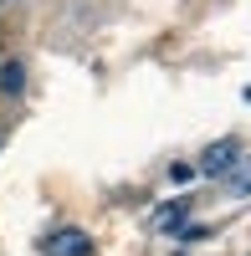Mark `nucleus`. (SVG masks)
<instances>
[{
	"label": "nucleus",
	"mask_w": 251,
	"mask_h": 256,
	"mask_svg": "<svg viewBox=\"0 0 251 256\" xmlns=\"http://www.w3.org/2000/svg\"><path fill=\"white\" fill-rule=\"evenodd\" d=\"M236 159H241V144H236V138H220V144H210V148L200 154L195 169H200L205 180H226V174L236 169Z\"/></svg>",
	"instance_id": "1"
},
{
	"label": "nucleus",
	"mask_w": 251,
	"mask_h": 256,
	"mask_svg": "<svg viewBox=\"0 0 251 256\" xmlns=\"http://www.w3.org/2000/svg\"><path fill=\"white\" fill-rule=\"evenodd\" d=\"M46 256H92V236L88 230H52L46 236Z\"/></svg>",
	"instance_id": "2"
},
{
	"label": "nucleus",
	"mask_w": 251,
	"mask_h": 256,
	"mask_svg": "<svg viewBox=\"0 0 251 256\" xmlns=\"http://www.w3.org/2000/svg\"><path fill=\"white\" fill-rule=\"evenodd\" d=\"M26 92V67L20 56H0V98H20Z\"/></svg>",
	"instance_id": "3"
},
{
	"label": "nucleus",
	"mask_w": 251,
	"mask_h": 256,
	"mask_svg": "<svg viewBox=\"0 0 251 256\" xmlns=\"http://www.w3.org/2000/svg\"><path fill=\"white\" fill-rule=\"evenodd\" d=\"M180 216H190V200H164V205H154V216H149V226H159V230H174L180 226Z\"/></svg>",
	"instance_id": "4"
},
{
	"label": "nucleus",
	"mask_w": 251,
	"mask_h": 256,
	"mask_svg": "<svg viewBox=\"0 0 251 256\" xmlns=\"http://www.w3.org/2000/svg\"><path fill=\"white\" fill-rule=\"evenodd\" d=\"M226 190H231V195H251V154L236 159V169L226 174Z\"/></svg>",
	"instance_id": "5"
},
{
	"label": "nucleus",
	"mask_w": 251,
	"mask_h": 256,
	"mask_svg": "<svg viewBox=\"0 0 251 256\" xmlns=\"http://www.w3.org/2000/svg\"><path fill=\"white\" fill-rule=\"evenodd\" d=\"M195 174H200V169H195V164H184V159H180V164H170V180H174L180 190H190V184H195Z\"/></svg>",
	"instance_id": "6"
}]
</instances>
